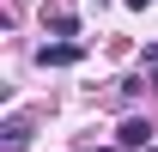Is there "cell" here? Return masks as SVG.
Listing matches in <instances>:
<instances>
[{
	"label": "cell",
	"instance_id": "obj_1",
	"mask_svg": "<svg viewBox=\"0 0 158 152\" xmlns=\"http://www.w3.org/2000/svg\"><path fill=\"white\" fill-rule=\"evenodd\" d=\"M37 61H43V67H67V61H79V43H43Z\"/></svg>",
	"mask_w": 158,
	"mask_h": 152
},
{
	"label": "cell",
	"instance_id": "obj_2",
	"mask_svg": "<svg viewBox=\"0 0 158 152\" xmlns=\"http://www.w3.org/2000/svg\"><path fill=\"white\" fill-rule=\"evenodd\" d=\"M122 146H152V128L146 122H122Z\"/></svg>",
	"mask_w": 158,
	"mask_h": 152
},
{
	"label": "cell",
	"instance_id": "obj_4",
	"mask_svg": "<svg viewBox=\"0 0 158 152\" xmlns=\"http://www.w3.org/2000/svg\"><path fill=\"white\" fill-rule=\"evenodd\" d=\"M152 85H158V73H152Z\"/></svg>",
	"mask_w": 158,
	"mask_h": 152
},
{
	"label": "cell",
	"instance_id": "obj_3",
	"mask_svg": "<svg viewBox=\"0 0 158 152\" xmlns=\"http://www.w3.org/2000/svg\"><path fill=\"white\" fill-rule=\"evenodd\" d=\"M128 6H152V0H128Z\"/></svg>",
	"mask_w": 158,
	"mask_h": 152
}]
</instances>
